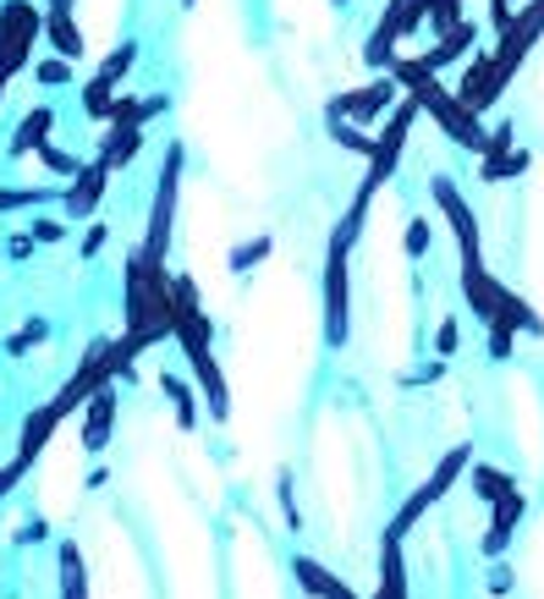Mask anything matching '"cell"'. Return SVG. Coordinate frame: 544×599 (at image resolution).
<instances>
[{"instance_id":"29","label":"cell","mask_w":544,"mask_h":599,"mask_svg":"<svg viewBox=\"0 0 544 599\" xmlns=\"http://www.w3.org/2000/svg\"><path fill=\"white\" fill-rule=\"evenodd\" d=\"M423 7H429V29L434 34H451L462 23V0H423Z\"/></svg>"},{"instance_id":"14","label":"cell","mask_w":544,"mask_h":599,"mask_svg":"<svg viewBox=\"0 0 544 599\" xmlns=\"http://www.w3.org/2000/svg\"><path fill=\"white\" fill-rule=\"evenodd\" d=\"M61 423H67V418L56 412V402L34 407V412L23 418V440H18V456H23V462L34 467V456H39V451H45V445L56 440V429H61Z\"/></svg>"},{"instance_id":"23","label":"cell","mask_w":544,"mask_h":599,"mask_svg":"<svg viewBox=\"0 0 544 599\" xmlns=\"http://www.w3.org/2000/svg\"><path fill=\"white\" fill-rule=\"evenodd\" d=\"M495 314H500L511 330H522V336H544V319H539V314H533V308H528L517 292H506V286H500V303H495Z\"/></svg>"},{"instance_id":"6","label":"cell","mask_w":544,"mask_h":599,"mask_svg":"<svg viewBox=\"0 0 544 599\" xmlns=\"http://www.w3.org/2000/svg\"><path fill=\"white\" fill-rule=\"evenodd\" d=\"M182 144L166 149V177H160V193H155V210H149V237H144V259L149 264H166V248H171V226H177V193H182Z\"/></svg>"},{"instance_id":"20","label":"cell","mask_w":544,"mask_h":599,"mask_svg":"<svg viewBox=\"0 0 544 599\" xmlns=\"http://www.w3.org/2000/svg\"><path fill=\"white\" fill-rule=\"evenodd\" d=\"M56 561H61V599H89V566H83V550H78L72 539H61Z\"/></svg>"},{"instance_id":"3","label":"cell","mask_w":544,"mask_h":599,"mask_svg":"<svg viewBox=\"0 0 544 599\" xmlns=\"http://www.w3.org/2000/svg\"><path fill=\"white\" fill-rule=\"evenodd\" d=\"M539 34H544V0H522V7L511 12V23L500 29L495 56H489V100L506 94V83L517 78V67L528 61V50L539 45Z\"/></svg>"},{"instance_id":"22","label":"cell","mask_w":544,"mask_h":599,"mask_svg":"<svg viewBox=\"0 0 544 599\" xmlns=\"http://www.w3.org/2000/svg\"><path fill=\"white\" fill-rule=\"evenodd\" d=\"M133 61H138V39H122V45L105 56V67L94 72V83H105V89H116V94H122V83H127Z\"/></svg>"},{"instance_id":"2","label":"cell","mask_w":544,"mask_h":599,"mask_svg":"<svg viewBox=\"0 0 544 599\" xmlns=\"http://www.w3.org/2000/svg\"><path fill=\"white\" fill-rule=\"evenodd\" d=\"M390 78L407 89V100L418 105V111H429L434 116V127L456 144V149H473V155H489V133H484V122L440 83V72H429L418 56H396L390 61Z\"/></svg>"},{"instance_id":"28","label":"cell","mask_w":544,"mask_h":599,"mask_svg":"<svg viewBox=\"0 0 544 599\" xmlns=\"http://www.w3.org/2000/svg\"><path fill=\"white\" fill-rule=\"evenodd\" d=\"M50 199H56L50 188H0V215H7V210H39Z\"/></svg>"},{"instance_id":"43","label":"cell","mask_w":544,"mask_h":599,"mask_svg":"<svg viewBox=\"0 0 544 599\" xmlns=\"http://www.w3.org/2000/svg\"><path fill=\"white\" fill-rule=\"evenodd\" d=\"M489 588H495V594H506V588H511V572H506V561H495V572H489Z\"/></svg>"},{"instance_id":"12","label":"cell","mask_w":544,"mask_h":599,"mask_svg":"<svg viewBox=\"0 0 544 599\" xmlns=\"http://www.w3.org/2000/svg\"><path fill=\"white\" fill-rule=\"evenodd\" d=\"M473 45H478V23H467V18H462V23H456L451 34H440V39L429 45V56H418V61H423L429 72H445V67L467 61V50H473Z\"/></svg>"},{"instance_id":"26","label":"cell","mask_w":544,"mask_h":599,"mask_svg":"<svg viewBox=\"0 0 544 599\" xmlns=\"http://www.w3.org/2000/svg\"><path fill=\"white\" fill-rule=\"evenodd\" d=\"M270 253H275V237H253V242H237V248H231V270H237V275H248V270H253V264H264Z\"/></svg>"},{"instance_id":"10","label":"cell","mask_w":544,"mask_h":599,"mask_svg":"<svg viewBox=\"0 0 544 599\" xmlns=\"http://www.w3.org/2000/svg\"><path fill=\"white\" fill-rule=\"evenodd\" d=\"M429 193H434V204H440V215L451 221V231H456V242H462V253H473V248H478V221H473V210H467V199L456 193V182H451V177H434V182H429Z\"/></svg>"},{"instance_id":"38","label":"cell","mask_w":544,"mask_h":599,"mask_svg":"<svg viewBox=\"0 0 544 599\" xmlns=\"http://www.w3.org/2000/svg\"><path fill=\"white\" fill-rule=\"evenodd\" d=\"M407 253H412V259H423V253H429V221H423V215L407 226Z\"/></svg>"},{"instance_id":"33","label":"cell","mask_w":544,"mask_h":599,"mask_svg":"<svg viewBox=\"0 0 544 599\" xmlns=\"http://www.w3.org/2000/svg\"><path fill=\"white\" fill-rule=\"evenodd\" d=\"M34 72H39V83H45V89H67V83H72V61H61V56L39 61Z\"/></svg>"},{"instance_id":"21","label":"cell","mask_w":544,"mask_h":599,"mask_svg":"<svg viewBox=\"0 0 544 599\" xmlns=\"http://www.w3.org/2000/svg\"><path fill=\"white\" fill-rule=\"evenodd\" d=\"M478 166H484V171H478L484 182H511V177H522V171H528V149H517V144H511V149L478 155Z\"/></svg>"},{"instance_id":"25","label":"cell","mask_w":544,"mask_h":599,"mask_svg":"<svg viewBox=\"0 0 544 599\" xmlns=\"http://www.w3.org/2000/svg\"><path fill=\"white\" fill-rule=\"evenodd\" d=\"M511 489H517V484H511L500 467H489V462H473V495H484V500L495 506V500H500V495H511Z\"/></svg>"},{"instance_id":"16","label":"cell","mask_w":544,"mask_h":599,"mask_svg":"<svg viewBox=\"0 0 544 599\" xmlns=\"http://www.w3.org/2000/svg\"><path fill=\"white\" fill-rule=\"evenodd\" d=\"M45 39H50V50H56L61 61H83V50H89L72 12H45Z\"/></svg>"},{"instance_id":"15","label":"cell","mask_w":544,"mask_h":599,"mask_svg":"<svg viewBox=\"0 0 544 599\" xmlns=\"http://www.w3.org/2000/svg\"><path fill=\"white\" fill-rule=\"evenodd\" d=\"M111 423H116V385H105V391H94L89 396V418H83V445L100 456L105 445H111Z\"/></svg>"},{"instance_id":"13","label":"cell","mask_w":544,"mask_h":599,"mask_svg":"<svg viewBox=\"0 0 544 599\" xmlns=\"http://www.w3.org/2000/svg\"><path fill=\"white\" fill-rule=\"evenodd\" d=\"M166 111H171V94H149V100H127V94H116L111 111H105V127H116V133H127V127H149V122L166 116Z\"/></svg>"},{"instance_id":"4","label":"cell","mask_w":544,"mask_h":599,"mask_svg":"<svg viewBox=\"0 0 544 599\" xmlns=\"http://www.w3.org/2000/svg\"><path fill=\"white\" fill-rule=\"evenodd\" d=\"M352 237L330 231V248H325V347H347L352 336V275H347V259H352Z\"/></svg>"},{"instance_id":"17","label":"cell","mask_w":544,"mask_h":599,"mask_svg":"<svg viewBox=\"0 0 544 599\" xmlns=\"http://www.w3.org/2000/svg\"><path fill=\"white\" fill-rule=\"evenodd\" d=\"M50 127H56V111H50V105H39V111H29V116L18 122V133H12V144H7V149H12V160H23L29 149L39 155V149L50 144Z\"/></svg>"},{"instance_id":"35","label":"cell","mask_w":544,"mask_h":599,"mask_svg":"<svg viewBox=\"0 0 544 599\" xmlns=\"http://www.w3.org/2000/svg\"><path fill=\"white\" fill-rule=\"evenodd\" d=\"M456 341H462V319L451 314V319H440V330H434V352H440V358H451V352H456Z\"/></svg>"},{"instance_id":"41","label":"cell","mask_w":544,"mask_h":599,"mask_svg":"<svg viewBox=\"0 0 544 599\" xmlns=\"http://www.w3.org/2000/svg\"><path fill=\"white\" fill-rule=\"evenodd\" d=\"M34 248H39V242H34V237H29V231H23V237H12V248H7V253H12V259H29V253H34Z\"/></svg>"},{"instance_id":"36","label":"cell","mask_w":544,"mask_h":599,"mask_svg":"<svg viewBox=\"0 0 544 599\" xmlns=\"http://www.w3.org/2000/svg\"><path fill=\"white\" fill-rule=\"evenodd\" d=\"M29 237H34V242H61V237H67V221H50V215H34V226H29Z\"/></svg>"},{"instance_id":"44","label":"cell","mask_w":544,"mask_h":599,"mask_svg":"<svg viewBox=\"0 0 544 599\" xmlns=\"http://www.w3.org/2000/svg\"><path fill=\"white\" fill-rule=\"evenodd\" d=\"M45 7H50V12H72V7H78V0H45Z\"/></svg>"},{"instance_id":"32","label":"cell","mask_w":544,"mask_h":599,"mask_svg":"<svg viewBox=\"0 0 544 599\" xmlns=\"http://www.w3.org/2000/svg\"><path fill=\"white\" fill-rule=\"evenodd\" d=\"M111 100H116V89H105V83H83V111L94 116V122H105V111H111Z\"/></svg>"},{"instance_id":"39","label":"cell","mask_w":544,"mask_h":599,"mask_svg":"<svg viewBox=\"0 0 544 599\" xmlns=\"http://www.w3.org/2000/svg\"><path fill=\"white\" fill-rule=\"evenodd\" d=\"M517 7H522V0H489V23H495V34L511 23V12H517Z\"/></svg>"},{"instance_id":"1","label":"cell","mask_w":544,"mask_h":599,"mask_svg":"<svg viewBox=\"0 0 544 599\" xmlns=\"http://www.w3.org/2000/svg\"><path fill=\"white\" fill-rule=\"evenodd\" d=\"M171 297H177L171 341L182 347V358H188V369H193V380H199V391H204V402H209V418L226 423V418H231V391H226V374H220V363H215V352H209L215 325H209L204 308H199V286H193V275H171Z\"/></svg>"},{"instance_id":"7","label":"cell","mask_w":544,"mask_h":599,"mask_svg":"<svg viewBox=\"0 0 544 599\" xmlns=\"http://www.w3.org/2000/svg\"><path fill=\"white\" fill-rule=\"evenodd\" d=\"M429 23V7H423V0H390V7H385V18H379V29L369 34V45H363V61L379 72V67H390L396 61V39L401 34H418Z\"/></svg>"},{"instance_id":"40","label":"cell","mask_w":544,"mask_h":599,"mask_svg":"<svg viewBox=\"0 0 544 599\" xmlns=\"http://www.w3.org/2000/svg\"><path fill=\"white\" fill-rule=\"evenodd\" d=\"M105 237H111V231H105V226L94 221V226H89V237H83V259H94V253L105 248Z\"/></svg>"},{"instance_id":"11","label":"cell","mask_w":544,"mask_h":599,"mask_svg":"<svg viewBox=\"0 0 544 599\" xmlns=\"http://www.w3.org/2000/svg\"><path fill=\"white\" fill-rule=\"evenodd\" d=\"M522 511H528L522 489H511V495H500V500H495V517H489V533H484V555H489V561H500V555H506V544H511V533H517Z\"/></svg>"},{"instance_id":"19","label":"cell","mask_w":544,"mask_h":599,"mask_svg":"<svg viewBox=\"0 0 544 599\" xmlns=\"http://www.w3.org/2000/svg\"><path fill=\"white\" fill-rule=\"evenodd\" d=\"M467 467H473V451H467V445H451V451L440 456V467H434V473H429V484H423V489L434 495V506L456 489V478H462Z\"/></svg>"},{"instance_id":"31","label":"cell","mask_w":544,"mask_h":599,"mask_svg":"<svg viewBox=\"0 0 544 599\" xmlns=\"http://www.w3.org/2000/svg\"><path fill=\"white\" fill-rule=\"evenodd\" d=\"M39 160H45L56 177H67V182H72V177H83V160H78V155H67V149H56V144H45V149H39Z\"/></svg>"},{"instance_id":"18","label":"cell","mask_w":544,"mask_h":599,"mask_svg":"<svg viewBox=\"0 0 544 599\" xmlns=\"http://www.w3.org/2000/svg\"><path fill=\"white\" fill-rule=\"evenodd\" d=\"M374 599H407V561L401 539H379V594Z\"/></svg>"},{"instance_id":"34","label":"cell","mask_w":544,"mask_h":599,"mask_svg":"<svg viewBox=\"0 0 544 599\" xmlns=\"http://www.w3.org/2000/svg\"><path fill=\"white\" fill-rule=\"evenodd\" d=\"M511 341H517V330L495 314V319H489V358H511Z\"/></svg>"},{"instance_id":"30","label":"cell","mask_w":544,"mask_h":599,"mask_svg":"<svg viewBox=\"0 0 544 599\" xmlns=\"http://www.w3.org/2000/svg\"><path fill=\"white\" fill-rule=\"evenodd\" d=\"M45 336H50V325H45V319H29V325H23V330L7 341V352H12V358H29V352H34Z\"/></svg>"},{"instance_id":"9","label":"cell","mask_w":544,"mask_h":599,"mask_svg":"<svg viewBox=\"0 0 544 599\" xmlns=\"http://www.w3.org/2000/svg\"><path fill=\"white\" fill-rule=\"evenodd\" d=\"M105 188H111V160L100 155L94 166H83V177H72V182H67V193H61L67 221H94V215H100Z\"/></svg>"},{"instance_id":"27","label":"cell","mask_w":544,"mask_h":599,"mask_svg":"<svg viewBox=\"0 0 544 599\" xmlns=\"http://www.w3.org/2000/svg\"><path fill=\"white\" fill-rule=\"evenodd\" d=\"M330 138H336L341 149L363 155V160H369V149H374V133H363V127H352V122H341V116H330Z\"/></svg>"},{"instance_id":"8","label":"cell","mask_w":544,"mask_h":599,"mask_svg":"<svg viewBox=\"0 0 544 599\" xmlns=\"http://www.w3.org/2000/svg\"><path fill=\"white\" fill-rule=\"evenodd\" d=\"M396 100H401V83H396V78H379V83H369V89H358V94H336V100L325 105V116H341V122H352V127H374Z\"/></svg>"},{"instance_id":"45","label":"cell","mask_w":544,"mask_h":599,"mask_svg":"<svg viewBox=\"0 0 544 599\" xmlns=\"http://www.w3.org/2000/svg\"><path fill=\"white\" fill-rule=\"evenodd\" d=\"M188 7H193V0H188Z\"/></svg>"},{"instance_id":"24","label":"cell","mask_w":544,"mask_h":599,"mask_svg":"<svg viewBox=\"0 0 544 599\" xmlns=\"http://www.w3.org/2000/svg\"><path fill=\"white\" fill-rule=\"evenodd\" d=\"M160 391L171 396L177 423H182V429H199V402H193V385H188V380H177V374H166V380H160Z\"/></svg>"},{"instance_id":"5","label":"cell","mask_w":544,"mask_h":599,"mask_svg":"<svg viewBox=\"0 0 544 599\" xmlns=\"http://www.w3.org/2000/svg\"><path fill=\"white\" fill-rule=\"evenodd\" d=\"M412 122H418V105L412 100H401V105H390V122H385V133H374V149H369V171H363V182H358V193L363 199H374L390 177H396V166H401V149H407V133H412Z\"/></svg>"},{"instance_id":"37","label":"cell","mask_w":544,"mask_h":599,"mask_svg":"<svg viewBox=\"0 0 544 599\" xmlns=\"http://www.w3.org/2000/svg\"><path fill=\"white\" fill-rule=\"evenodd\" d=\"M23 473H29V462H23V456H12L7 467H0V500H7V495L23 484Z\"/></svg>"},{"instance_id":"42","label":"cell","mask_w":544,"mask_h":599,"mask_svg":"<svg viewBox=\"0 0 544 599\" xmlns=\"http://www.w3.org/2000/svg\"><path fill=\"white\" fill-rule=\"evenodd\" d=\"M45 533H50V528H45V522H39V517H34V522H29V528H18V544H34V539H45Z\"/></svg>"}]
</instances>
